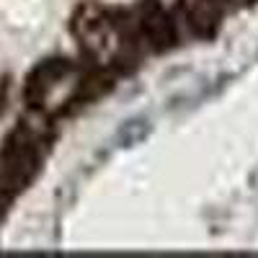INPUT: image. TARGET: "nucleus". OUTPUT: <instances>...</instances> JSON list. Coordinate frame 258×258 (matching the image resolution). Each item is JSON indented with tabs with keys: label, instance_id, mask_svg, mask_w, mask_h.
Here are the masks:
<instances>
[{
	"label": "nucleus",
	"instance_id": "f257e3e1",
	"mask_svg": "<svg viewBox=\"0 0 258 258\" xmlns=\"http://www.w3.org/2000/svg\"><path fill=\"white\" fill-rule=\"evenodd\" d=\"M78 85H80V78L73 64L54 59V62H44L31 75L26 96L34 109L44 111V114H57L73 101Z\"/></svg>",
	"mask_w": 258,
	"mask_h": 258
},
{
	"label": "nucleus",
	"instance_id": "f03ea898",
	"mask_svg": "<svg viewBox=\"0 0 258 258\" xmlns=\"http://www.w3.org/2000/svg\"><path fill=\"white\" fill-rule=\"evenodd\" d=\"M145 132H147L145 121H129V124L121 129V132H119V140H121V145L126 147V145H135L137 140H142Z\"/></svg>",
	"mask_w": 258,
	"mask_h": 258
}]
</instances>
